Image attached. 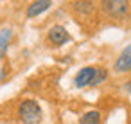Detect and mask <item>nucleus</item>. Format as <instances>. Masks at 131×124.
<instances>
[{
    "label": "nucleus",
    "instance_id": "obj_1",
    "mask_svg": "<svg viewBox=\"0 0 131 124\" xmlns=\"http://www.w3.org/2000/svg\"><path fill=\"white\" fill-rule=\"evenodd\" d=\"M101 13L115 22H122L131 16V2L129 0H101Z\"/></svg>",
    "mask_w": 131,
    "mask_h": 124
},
{
    "label": "nucleus",
    "instance_id": "obj_2",
    "mask_svg": "<svg viewBox=\"0 0 131 124\" xmlns=\"http://www.w3.org/2000/svg\"><path fill=\"white\" fill-rule=\"evenodd\" d=\"M16 113H18L20 122H24V124H40L43 119L41 106L38 104L36 99H24L18 104Z\"/></svg>",
    "mask_w": 131,
    "mask_h": 124
},
{
    "label": "nucleus",
    "instance_id": "obj_3",
    "mask_svg": "<svg viewBox=\"0 0 131 124\" xmlns=\"http://www.w3.org/2000/svg\"><path fill=\"white\" fill-rule=\"evenodd\" d=\"M70 40H72V36L63 25H52L47 33V42L50 47H63Z\"/></svg>",
    "mask_w": 131,
    "mask_h": 124
},
{
    "label": "nucleus",
    "instance_id": "obj_4",
    "mask_svg": "<svg viewBox=\"0 0 131 124\" xmlns=\"http://www.w3.org/2000/svg\"><path fill=\"white\" fill-rule=\"evenodd\" d=\"M72 11L81 18H92L97 13V6L93 4V0H75L72 2Z\"/></svg>",
    "mask_w": 131,
    "mask_h": 124
},
{
    "label": "nucleus",
    "instance_id": "obj_5",
    "mask_svg": "<svg viewBox=\"0 0 131 124\" xmlns=\"http://www.w3.org/2000/svg\"><path fill=\"white\" fill-rule=\"evenodd\" d=\"M95 70H97V67H83L75 74V77H74V86L75 88H86V86H90V83H92V79L95 76Z\"/></svg>",
    "mask_w": 131,
    "mask_h": 124
},
{
    "label": "nucleus",
    "instance_id": "obj_6",
    "mask_svg": "<svg viewBox=\"0 0 131 124\" xmlns=\"http://www.w3.org/2000/svg\"><path fill=\"white\" fill-rule=\"evenodd\" d=\"M50 7H52V0H32L27 7V11H25V16L27 18H36L40 15H43L45 11H49Z\"/></svg>",
    "mask_w": 131,
    "mask_h": 124
},
{
    "label": "nucleus",
    "instance_id": "obj_7",
    "mask_svg": "<svg viewBox=\"0 0 131 124\" xmlns=\"http://www.w3.org/2000/svg\"><path fill=\"white\" fill-rule=\"evenodd\" d=\"M113 68H115V72H127L131 68V43L120 52V56L117 58Z\"/></svg>",
    "mask_w": 131,
    "mask_h": 124
},
{
    "label": "nucleus",
    "instance_id": "obj_8",
    "mask_svg": "<svg viewBox=\"0 0 131 124\" xmlns=\"http://www.w3.org/2000/svg\"><path fill=\"white\" fill-rule=\"evenodd\" d=\"M11 40H13V29L11 27H4L2 31H0V59H6L9 45H11Z\"/></svg>",
    "mask_w": 131,
    "mask_h": 124
},
{
    "label": "nucleus",
    "instance_id": "obj_9",
    "mask_svg": "<svg viewBox=\"0 0 131 124\" xmlns=\"http://www.w3.org/2000/svg\"><path fill=\"white\" fill-rule=\"evenodd\" d=\"M101 122V111L99 110H90L81 115L79 124H99Z\"/></svg>",
    "mask_w": 131,
    "mask_h": 124
},
{
    "label": "nucleus",
    "instance_id": "obj_10",
    "mask_svg": "<svg viewBox=\"0 0 131 124\" xmlns=\"http://www.w3.org/2000/svg\"><path fill=\"white\" fill-rule=\"evenodd\" d=\"M106 79H108V70H106V68H102V67H97L95 76H93V79H92L90 86H99V85H101V83H104Z\"/></svg>",
    "mask_w": 131,
    "mask_h": 124
},
{
    "label": "nucleus",
    "instance_id": "obj_11",
    "mask_svg": "<svg viewBox=\"0 0 131 124\" xmlns=\"http://www.w3.org/2000/svg\"><path fill=\"white\" fill-rule=\"evenodd\" d=\"M6 76H7V67H4V68H2V72H0V79L4 81V79H6Z\"/></svg>",
    "mask_w": 131,
    "mask_h": 124
},
{
    "label": "nucleus",
    "instance_id": "obj_12",
    "mask_svg": "<svg viewBox=\"0 0 131 124\" xmlns=\"http://www.w3.org/2000/svg\"><path fill=\"white\" fill-rule=\"evenodd\" d=\"M126 88H127V90L131 92V83H127V85H126Z\"/></svg>",
    "mask_w": 131,
    "mask_h": 124
},
{
    "label": "nucleus",
    "instance_id": "obj_13",
    "mask_svg": "<svg viewBox=\"0 0 131 124\" xmlns=\"http://www.w3.org/2000/svg\"><path fill=\"white\" fill-rule=\"evenodd\" d=\"M129 2H131V0H129Z\"/></svg>",
    "mask_w": 131,
    "mask_h": 124
}]
</instances>
